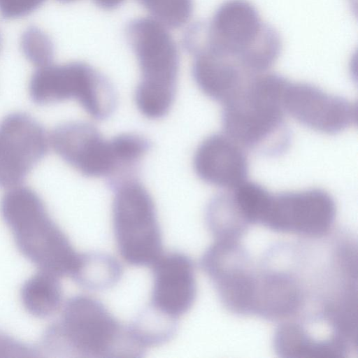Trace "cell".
Instances as JSON below:
<instances>
[{
	"mask_svg": "<svg viewBox=\"0 0 358 358\" xmlns=\"http://www.w3.org/2000/svg\"><path fill=\"white\" fill-rule=\"evenodd\" d=\"M183 43L189 52H203L228 61L256 76L278 59L281 39L246 0H228L207 23L192 24Z\"/></svg>",
	"mask_w": 358,
	"mask_h": 358,
	"instance_id": "cell-1",
	"label": "cell"
},
{
	"mask_svg": "<svg viewBox=\"0 0 358 358\" xmlns=\"http://www.w3.org/2000/svg\"><path fill=\"white\" fill-rule=\"evenodd\" d=\"M289 82L275 73H264L252 78L222 104L224 134L243 148L266 156L283 153L291 140L283 106Z\"/></svg>",
	"mask_w": 358,
	"mask_h": 358,
	"instance_id": "cell-2",
	"label": "cell"
},
{
	"mask_svg": "<svg viewBox=\"0 0 358 358\" xmlns=\"http://www.w3.org/2000/svg\"><path fill=\"white\" fill-rule=\"evenodd\" d=\"M42 343L48 352L83 357H139L145 351L129 326L86 295L66 302L60 320L45 331Z\"/></svg>",
	"mask_w": 358,
	"mask_h": 358,
	"instance_id": "cell-3",
	"label": "cell"
},
{
	"mask_svg": "<svg viewBox=\"0 0 358 358\" xmlns=\"http://www.w3.org/2000/svg\"><path fill=\"white\" fill-rule=\"evenodd\" d=\"M0 212L17 248L29 261L59 278L75 275L82 254L75 250L34 189L11 187L1 199Z\"/></svg>",
	"mask_w": 358,
	"mask_h": 358,
	"instance_id": "cell-4",
	"label": "cell"
},
{
	"mask_svg": "<svg viewBox=\"0 0 358 358\" xmlns=\"http://www.w3.org/2000/svg\"><path fill=\"white\" fill-rule=\"evenodd\" d=\"M126 34L141 71L136 105L146 117L161 118L176 96L180 64L176 44L166 27L151 17L131 20Z\"/></svg>",
	"mask_w": 358,
	"mask_h": 358,
	"instance_id": "cell-5",
	"label": "cell"
},
{
	"mask_svg": "<svg viewBox=\"0 0 358 358\" xmlns=\"http://www.w3.org/2000/svg\"><path fill=\"white\" fill-rule=\"evenodd\" d=\"M115 238L122 259L131 265L152 266L162 253V238L153 199L136 179L112 188Z\"/></svg>",
	"mask_w": 358,
	"mask_h": 358,
	"instance_id": "cell-6",
	"label": "cell"
},
{
	"mask_svg": "<svg viewBox=\"0 0 358 358\" xmlns=\"http://www.w3.org/2000/svg\"><path fill=\"white\" fill-rule=\"evenodd\" d=\"M29 92L39 105L75 99L99 120L108 118L117 103L109 80L92 66L79 62L36 71L30 80Z\"/></svg>",
	"mask_w": 358,
	"mask_h": 358,
	"instance_id": "cell-7",
	"label": "cell"
},
{
	"mask_svg": "<svg viewBox=\"0 0 358 358\" xmlns=\"http://www.w3.org/2000/svg\"><path fill=\"white\" fill-rule=\"evenodd\" d=\"M240 240L215 239L204 252L201 267L230 312L253 315L255 268Z\"/></svg>",
	"mask_w": 358,
	"mask_h": 358,
	"instance_id": "cell-8",
	"label": "cell"
},
{
	"mask_svg": "<svg viewBox=\"0 0 358 358\" xmlns=\"http://www.w3.org/2000/svg\"><path fill=\"white\" fill-rule=\"evenodd\" d=\"M336 214L334 199L321 189L272 194L261 225L278 233L320 238L330 231Z\"/></svg>",
	"mask_w": 358,
	"mask_h": 358,
	"instance_id": "cell-9",
	"label": "cell"
},
{
	"mask_svg": "<svg viewBox=\"0 0 358 358\" xmlns=\"http://www.w3.org/2000/svg\"><path fill=\"white\" fill-rule=\"evenodd\" d=\"M49 138L32 116L14 112L0 122V187L19 185L45 156Z\"/></svg>",
	"mask_w": 358,
	"mask_h": 358,
	"instance_id": "cell-10",
	"label": "cell"
},
{
	"mask_svg": "<svg viewBox=\"0 0 358 358\" xmlns=\"http://www.w3.org/2000/svg\"><path fill=\"white\" fill-rule=\"evenodd\" d=\"M283 106L301 124L327 134L341 133L355 124L357 120L356 104L306 83L289 82Z\"/></svg>",
	"mask_w": 358,
	"mask_h": 358,
	"instance_id": "cell-11",
	"label": "cell"
},
{
	"mask_svg": "<svg viewBox=\"0 0 358 358\" xmlns=\"http://www.w3.org/2000/svg\"><path fill=\"white\" fill-rule=\"evenodd\" d=\"M50 140L55 152L85 176L109 178L115 171L109 140L88 122L62 123L52 130Z\"/></svg>",
	"mask_w": 358,
	"mask_h": 358,
	"instance_id": "cell-12",
	"label": "cell"
},
{
	"mask_svg": "<svg viewBox=\"0 0 358 358\" xmlns=\"http://www.w3.org/2000/svg\"><path fill=\"white\" fill-rule=\"evenodd\" d=\"M153 285L150 306L178 320L192 306L196 296L194 267L186 255H162L152 265Z\"/></svg>",
	"mask_w": 358,
	"mask_h": 358,
	"instance_id": "cell-13",
	"label": "cell"
},
{
	"mask_svg": "<svg viewBox=\"0 0 358 358\" xmlns=\"http://www.w3.org/2000/svg\"><path fill=\"white\" fill-rule=\"evenodd\" d=\"M243 148L225 134H212L195 151L194 171L210 185L234 189L247 180L248 164Z\"/></svg>",
	"mask_w": 358,
	"mask_h": 358,
	"instance_id": "cell-14",
	"label": "cell"
},
{
	"mask_svg": "<svg viewBox=\"0 0 358 358\" xmlns=\"http://www.w3.org/2000/svg\"><path fill=\"white\" fill-rule=\"evenodd\" d=\"M190 55L193 57L192 76L197 86L208 97L222 104L257 76L209 54L195 52Z\"/></svg>",
	"mask_w": 358,
	"mask_h": 358,
	"instance_id": "cell-15",
	"label": "cell"
},
{
	"mask_svg": "<svg viewBox=\"0 0 358 358\" xmlns=\"http://www.w3.org/2000/svg\"><path fill=\"white\" fill-rule=\"evenodd\" d=\"M20 299L24 309L37 317H48L55 314L62 301V290L59 277L39 271L22 285Z\"/></svg>",
	"mask_w": 358,
	"mask_h": 358,
	"instance_id": "cell-16",
	"label": "cell"
},
{
	"mask_svg": "<svg viewBox=\"0 0 358 358\" xmlns=\"http://www.w3.org/2000/svg\"><path fill=\"white\" fill-rule=\"evenodd\" d=\"M122 273L121 265L114 257L102 253L82 254L81 264L72 277L80 285L93 290L114 286Z\"/></svg>",
	"mask_w": 358,
	"mask_h": 358,
	"instance_id": "cell-17",
	"label": "cell"
},
{
	"mask_svg": "<svg viewBox=\"0 0 358 358\" xmlns=\"http://www.w3.org/2000/svg\"><path fill=\"white\" fill-rule=\"evenodd\" d=\"M176 325L177 320L150 306L129 327L138 342L145 350L169 341L176 332Z\"/></svg>",
	"mask_w": 358,
	"mask_h": 358,
	"instance_id": "cell-18",
	"label": "cell"
},
{
	"mask_svg": "<svg viewBox=\"0 0 358 358\" xmlns=\"http://www.w3.org/2000/svg\"><path fill=\"white\" fill-rule=\"evenodd\" d=\"M229 190L247 224H261L272 194L259 183L247 180Z\"/></svg>",
	"mask_w": 358,
	"mask_h": 358,
	"instance_id": "cell-19",
	"label": "cell"
},
{
	"mask_svg": "<svg viewBox=\"0 0 358 358\" xmlns=\"http://www.w3.org/2000/svg\"><path fill=\"white\" fill-rule=\"evenodd\" d=\"M153 18L166 27L178 28L190 19L193 0H137Z\"/></svg>",
	"mask_w": 358,
	"mask_h": 358,
	"instance_id": "cell-20",
	"label": "cell"
},
{
	"mask_svg": "<svg viewBox=\"0 0 358 358\" xmlns=\"http://www.w3.org/2000/svg\"><path fill=\"white\" fill-rule=\"evenodd\" d=\"M36 352L30 347L0 334V357H32Z\"/></svg>",
	"mask_w": 358,
	"mask_h": 358,
	"instance_id": "cell-21",
	"label": "cell"
},
{
	"mask_svg": "<svg viewBox=\"0 0 358 358\" xmlns=\"http://www.w3.org/2000/svg\"><path fill=\"white\" fill-rule=\"evenodd\" d=\"M71 1V0H69ZM99 8L105 10H113L120 6L124 0H92Z\"/></svg>",
	"mask_w": 358,
	"mask_h": 358,
	"instance_id": "cell-22",
	"label": "cell"
}]
</instances>
